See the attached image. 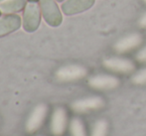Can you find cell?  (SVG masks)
Here are the masks:
<instances>
[{
  "label": "cell",
  "mask_w": 146,
  "mask_h": 136,
  "mask_svg": "<svg viewBox=\"0 0 146 136\" xmlns=\"http://www.w3.org/2000/svg\"><path fill=\"white\" fill-rule=\"evenodd\" d=\"M108 122L106 119H98L92 125L90 136H108Z\"/></svg>",
  "instance_id": "cell-14"
},
{
  "label": "cell",
  "mask_w": 146,
  "mask_h": 136,
  "mask_svg": "<svg viewBox=\"0 0 146 136\" xmlns=\"http://www.w3.org/2000/svg\"><path fill=\"white\" fill-rule=\"evenodd\" d=\"M70 136H90L85 122L80 117H73L69 122Z\"/></svg>",
  "instance_id": "cell-13"
},
{
  "label": "cell",
  "mask_w": 146,
  "mask_h": 136,
  "mask_svg": "<svg viewBox=\"0 0 146 136\" xmlns=\"http://www.w3.org/2000/svg\"><path fill=\"white\" fill-rule=\"evenodd\" d=\"M88 84L90 88H94V90H108L117 88L120 84V81L115 76L100 74V75L90 77L88 81Z\"/></svg>",
  "instance_id": "cell-6"
},
{
  "label": "cell",
  "mask_w": 146,
  "mask_h": 136,
  "mask_svg": "<svg viewBox=\"0 0 146 136\" xmlns=\"http://www.w3.org/2000/svg\"><path fill=\"white\" fill-rule=\"evenodd\" d=\"M42 16L51 27H59L63 22V15L56 0H40Z\"/></svg>",
  "instance_id": "cell-3"
},
{
  "label": "cell",
  "mask_w": 146,
  "mask_h": 136,
  "mask_svg": "<svg viewBox=\"0 0 146 136\" xmlns=\"http://www.w3.org/2000/svg\"><path fill=\"white\" fill-rule=\"evenodd\" d=\"M29 2H38V1H40V0H28Z\"/></svg>",
  "instance_id": "cell-18"
},
{
  "label": "cell",
  "mask_w": 146,
  "mask_h": 136,
  "mask_svg": "<svg viewBox=\"0 0 146 136\" xmlns=\"http://www.w3.org/2000/svg\"><path fill=\"white\" fill-rule=\"evenodd\" d=\"M2 1H3V0H0V2H2Z\"/></svg>",
  "instance_id": "cell-21"
},
{
  "label": "cell",
  "mask_w": 146,
  "mask_h": 136,
  "mask_svg": "<svg viewBox=\"0 0 146 136\" xmlns=\"http://www.w3.org/2000/svg\"><path fill=\"white\" fill-rule=\"evenodd\" d=\"M1 14H2V12H1V11H0V16H1Z\"/></svg>",
  "instance_id": "cell-20"
},
{
  "label": "cell",
  "mask_w": 146,
  "mask_h": 136,
  "mask_svg": "<svg viewBox=\"0 0 146 136\" xmlns=\"http://www.w3.org/2000/svg\"><path fill=\"white\" fill-rule=\"evenodd\" d=\"M142 43V37L138 33H133V34L127 35V36L121 38L118 40L114 45V50L119 54H123V53L129 52V51L133 50L136 47Z\"/></svg>",
  "instance_id": "cell-11"
},
{
  "label": "cell",
  "mask_w": 146,
  "mask_h": 136,
  "mask_svg": "<svg viewBox=\"0 0 146 136\" xmlns=\"http://www.w3.org/2000/svg\"><path fill=\"white\" fill-rule=\"evenodd\" d=\"M139 26L142 28H146V13H144V15L141 17L140 21H139Z\"/></svg>",
  "instance_id": "cell-17"
},
{
  "label": "cell",
  "mask_w": 146,
  "mask_h": 136,
  "mask_svg": "<svg viewBox=\"0 0 146 136\" xmlns=\"http://www.w3.org/2000/svg\"><path fill=\"white\" fill-rule=\"evenodd\" d=\"M26 5V0H3L0 2V11L3 14H14L22 11Z\"/></svg>",
  "instance_id": "cell-12"
},
{
  "label": "cell",
  "mask_w": 146,
  "mask_h": 136,
  "mask_svg": "<svg viewBox=\"0 0 146 136\" xmlns=\"http://www.w3.org/2000/svg\"><path fill=\"white\" fill-rule=\"evenodd\" d=\"M131 82L138 86L146 84V69H142L137 72L136 74H134V76L131 78Z\"/></svg>",
  "instance_id": "cell-15"
},
{
  "label": "cell",
  "mask_w": 146,
  "mask_h": 136,
  "mask_svg": "<svg viewBox=\"0 0 146 136\" xmlns=\"http://www.w3.org/2000/svg\"><path fill=\"white\" fill-rule=\"evenodd\" d=\"M144 1H145V2H146V0H144Z\"/></svg>",
  "instance_id": "cell-22"
},
{
  "label": "cell",
  "mask_w": 146,
  "mask_h": 136,
  "mask_svg": "<svg viewBox=\"0 0 146 136\" xmlns=\"http://www.w3.org/2000/svg\"><path fill=\"white\" fill-rule=\"evenodd\" d=\"M56 1H57V2H64L65 0H56Z\"/></svg>",
  "instance_id": "cell-19"
},
{
  "label": "cell",
  "mask_w": 146,
  "mask_h": 136,
  "mask_svg": "<svg viewBox=\"0 0 146 136\" xmlns=\"http://www.w3.org/2000/svg\"><path fill=\"white\" fill-rule=\"evenodd\" d=\"M104 105V100L100 96H88L77 100L72 103V108L76 112H87L96 110Z\"/></svg>",
  "instance_id": "cell-8"
},
{
  "label": "cell",
  "mask_w": 146,
  "mask_h": 136,
  "mask_svg": "<svg viewBox=\"0 0 146 136\" xmlns=\"http://www.w3.org/2000/svg\"><path fill=\"white\" fill-rule=\"evenodd\" d=\"M88 75V70L81 65H68L61 67L56 72V78L61 82L78 81Z\"/></svg>",
  "instance_id": "cell-5"
},
{
  "label": "cell",
  "mask_w": 146,
  "mask_h": 136,
  "mask_svg": "<svg viewBox=\"0 0 146 136\" xmlns=\"http://www.w3.org/2000/svg\"><path fill=\"white\" fill-rule=\"evenodd\" d=\"M48 106L45 103H40L33 108L25 123V130L28 134H33L43 126L48 116Z\"/></svg>",
  "instance_id": "cell-4"
},
{
  "label": "cell",
  "mask_w": 146,
  "mask_h": 136,
  "mask_svg": "<svg viewBox=\"0 0 146 136\" xmlns=\"http://www.w3.org/2000/svg\"><path fill=\"white\" fill-rule=\"evenodd\" d=\"M21 17L17 14H5L0 17V37L7 36L21 27Z\"/></svg>",
  "instance_id": "cell-10"
},
{
  "label": "cell",
  "mask_w": 146,
  "mask_h": 136,
  "mask_svg": "<svg viewBox=\"0 0 146 136\" xmlns=\"http://www.w3.org/2000/svg\"><path fill=\"white\" fill-rule=\"evenodd\" d=\"M69 116L66 108L58 106L53 110L50 117L49 131L52 136H64L69 128Z\"/></svg>",
  "instance_id": "cell-1"
},
{
  "label": "cell",
  "mask_w": 146,
  "mask_h": 136,
  "mask_svg": "<svg viewBox=\"0 0 146 136\" xmlns=\"http://www.w3.org/2000/svg\"><path fill=\"white\" fill-rule=\"evenodd\" d=\"M136 60L140 63H146V47L141 49L136 55Z\"/></svg>",
  "instance_id": "cell-16"
},
{
  "label": "cell",
  "mask_w": 146,
  "mask_h": 136,
  "mask_svg": "<svg viewBox=\"0 0 146 136\" xmlns=\"http://www.w3.org/2000/svg\"><path fill=\"white\" fill-rule=\"evenodd\" d=\"M96 0H66L62 3V11L67 16L76 15L90 9Z\"/></svg>",
  "instance_id": "cell-9"
},
{
  "label": "cell",
  "mask_w": 146,
  "mask_h": 136,
  "mask_svg": "<svg viewBox=\"0 0 146 136\" xmlns=\"http://www.w3.org/2000/svg\"><path fill=\"white\" fill-rule=\"evenodd\" d=\"M102 65L106 69L119 74H129L135 70L134 63L126 58H108L104 60Z\"/></svg>",
  "instance_id": "cell-7"
},
{
  "label": "cell",
  "mask_w": 146,
  "mask_h": 136,
  "mask_svg": "<svg viewBox=\"0 0 146 136\" xmlns=\"http://www.w3.org/2000/svg\"><path fill=\"white\" fill-rule=\"evenodd\" d=\"M42 18L40 5L37 2H29L24 8L22 25L23 29L28 33H33L39 28Z\"/></svg>",
  "instance_id": "cell-2"
}]
</instances>
